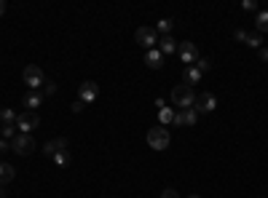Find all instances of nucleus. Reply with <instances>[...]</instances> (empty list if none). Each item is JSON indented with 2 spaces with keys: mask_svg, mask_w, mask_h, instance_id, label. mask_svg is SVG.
I'll list each match as a JSON object with an SVG mask.
<instances>
[{
  "mask_svg": "<svg viewBox=\"0 0 268 198\" xmlns=\"http://www.w3.org/2000/svg\"><path fill=\"white\" fill-rule=\"evenodd\" d=\"M172 102H175V107L180 110H188V107H193L196 105V91L191 89V86H175L172 89Z\"/></svg>",
  "mask_w": 268,
  "mask_h": 198,
  "instance_id": "f257e3e1",
  "label": "nucleus"
},
{
  "mask_svg": "<svg viewBox=\"0 0 268 198\" xmlns=\"http://www.w3.org/2000/svg\"><path fill=\"white\" fill-rule=\"evenodd\" d=\"M22 78H25V83H27V89H43V83H46V75H43V70L38 67V65H27L25 67V73H22Z\"/></svg>",
  "mask_w": 268,
  "mask_h": 198,
  "instance_id": "f03ea898",
  "label": "nucleus"
},
{
  "mask_svg": "<svg viewBox=\"0 0 268 198\" xmlns=\"http://www.w3.org/2000/svg\"><path fill=\"white\" fill-rule=\"evenodd\" d=\"M169 142H172V134H169V129H164V126L148 131V145H151L153 150H167Z\"/></svg>",
  "mask_w": 268,
  "mask_h": 198,
  "instance_id": "7ed1b4c3",
  "label": "nucleus"
},
{
  "mask_svg": "<svg viewBox=\"0 0 268 198\" xmlns=\"http://www.w3.org/2000/svg\"><path fill=\"white\" fill-rule=\"evenodd\" d=\"M134 38H137V43L143 46V49H156L159 46V33H156L153 27H137V33H134Z\"/></svg>",
  "mask_w": 268,
  "mask_h": 198,
  "instance_id": "20e7f679",
  "label": "nucleus"
},
{
  "mask_svg": "<svg viewBox=\"0 0 268 198\" xmlns=\"http://www.w3.org/2000/svg\"><path fill=\"white\" fill-rule=\"evenodd\" d=\"M11 150L17 155H30L35 150V139L30 137V134H17V137L11 139Z\"/></svg>",
  "mask_w": 268,
  "mask_h": 198,
  "instance_id": "39448f33",
  "label": "nucleus"
},
{
  "mask_svg": "<svg viewBox=\"0 0 268 198\" xmlns=\"http://www.w3.org/2000/svg\"><path fill=\"white\" fill-rule=\"evenodd\" d=\"M215 107H217V97H215L212 91H204V94H199V97H196V105H193L196 113L209 115V113H215Z\"/></svg>",
  "mask_w": 268,
  "mask_h": 198,
  "instance_id": "423d86ee",
  "label": "nucleus"
},
{
  "mask_svg": "<svg viewBox=\"0 0 268 198\" xmlns=\"http://www.w3.org/2000/svg\"><path fill=\"white\" fill-rule=\"evenodd\" d=\"M38 126H41V115L38 113H22V115H17V129L22 131V134H30L33 129H38Z\"/></svg>",
  "mask_w": 268,
  "mask_h": 198,
  "instance_id": "0eeeda50",
  "label": "nucleus"
},
{
  "mask_svg": "<svg viewBox=\"0 0 268 198\" xmlns=\"http://www.w3.org/2000/svg\"><path fill=\"white\" fill-rule=\"evenodd\" d=\"M177 54H180V62H183V65H188V67H193L196 62H199V51H196V46L188 43V41L177 46Z\"/></svg>",
  "mask_w": 268,
  "mask_h": 198,
  "instance_id": "6e6552de",
  "label": "nucleus"
},
{
  "mask_svg": "<svg viewBox=\"0 0 268 198\" xmlns=\"http://www.w3.org/2000/svg\"><path fill=\"white\" fill-rule=\"evenodd\" d=\"M99 97V86L94 83V81H86V83H81V91H78V99L83 102V105H91L94 99Z\"/></svg>",
  "mask_w": 268,
  "mask_h": 198,
  "instance_id": "1a4fd4ad",
  "label": "nucleus"
},
{
  "mask_svg": "<svg viewBox=\"0 0 268 198\" xmlns=\"http://www.w3.org/2000/svg\"><path fill=\"white\" fill-rule=\"evenodd\" d=\"M196 121H199V113H196L193 107L175 113V126H196Z\"/></svg>",
  "mask_w": 268,
  "mask_h": 198,
  "instance_id": "9d476101",
  "label": "nucleus"
},
{
  "mask_svg": "<svg viewBox=\"0 0 268 198\" xmlns=\"http://www.w3.org/2000/svg\"><path fill=\"white\" fill-rule=\"evenodd\" d=\"M67 145H70V142H67V137H57V139H49V142H46V150H43V153L54 158V155L59 153V150H67Z\"/></svg>",
  "mask_w": 268,
  "mask_h": 198,
  "instance_id": "9b49d317",
  "label": "nucleus"
},
{
  "mask_svg": "<svg viewBox=\"0 0 268 198\" xmlns=\"http://www.w3.org/2000/svg\"><path fill=\"white\" fill-rule=\"evenodd\" d=\"M159 51L167 57V54H177V41L172 35H161L159 38Z\"/></svg>",
  "mask_w": 268,
  "mask_h": 198,
  "instance_id": "f8f14e48",
  "label": "nucleus"
},
{
  "mask_svg": "<svg viewBox=\"0 0 268 198\" xmlns=\"http://www.w3.org/2000/svg\"><path fill=\"white\" fill-rule=\"evenodd\" d=\"M145 65H148V67H153V70H159V67L164 65V54L159 51V46L145 54Z\"/></svg>",
  "mask_w": 268,
  "mask_h": 198,
  "instance_id": "ddd939ff",
  "label": "nucleus"
},
{
  "mask_svg": "<svg viewBox=\"0 0 268 198\" xmlns=\"http://www.w3.org/2000/svg\"><path fill=\"white\" fill-rule=\"evenodd\" d=\"M199 81H201V73H199V70H196V67H185V73H183V83L193 89V86L199 83Z\"/></svg>",
  "mask_w": 268,
  "mask_h": 198,
  "instance_id": "4468645a",
  "label": "nucleus"
},
{
  "mask_svg": "<svg viewBox=\"0 0 268 198\" xmlns=\"http://www.w3.org/2000/svg\"><path fill=\"white\" fill-rule=\"evenodd\" d=\"M25 107L30 110V113H35V107H41V102H43V97L41 94H35V91H30V94H25Z\"/></svg>",
  "mask_w": 268,
  "mask_h": 198,
  "instance_id": "2eb2a0df",
  "label": "nucleus"
},
{
  "mask_svg": "<svg viewBox=\"0 0 268 198\" xmlns=\"http://www.w3.org/2000/svg\"><path fill=\"white\" fill-rule=\"evenodd\" d=\"M17 177V169H14L11 163H0V185H6V182H11Z\"/></svg>",
  "mask_w": 268,
  "mask_h": 198,
  "instance_id": "dca6fc26",
  "label": "nucleus"
},
{
  "mask_svg": "<svg viewBox=\"0 0 268 198\" xmlns=\"http://www.w3.org/2000/svg\"><path fill=\"white\" fill-rule=\"evenodd\" d=\"M0 121H3V126H17V113L11 107H3L0 110Z\"/></svg>",
  "mask_w": 268,
  "mask_h": 198,
  "instance_id": "f3484780",
  "label": "nucleus"
},
{
  "mask_svg": "<svg viewBox=\"0 0 268 198\" xmlns=\"http://www.w3.org/2000/svg\"><path fill=\"white\" fill-rule=\"evenodd\" d=\"M255 27H257V33H260V35L268 33V11H257V17H255Z\"/></svg>",
  "mask_w": 268,
  "mask_h": 198,
  "instance_id": "a211bd4d",
  "label": "nucleus"
},
{
  "mask_svg": "<svg viewBox=\"0 0 268 198\" xmlns=\"http://www.w3.org/2000/svg\"><path fill=\"white\" fill-rule=\"evenodd\" d=\"M172 27H175V22H172V19L156 22V33H159V35H172Z\"/></svg>",
  "mask_w": 268,
  "mask_h": 198,
  "instance_id": "6ab92c4d",
  "label": "nucleus"
},
{
  "mask_svg": "<svg viewBox=\"0 0 268 198\" xmlns=\"http://www.w3.org/2000/svg\"><path fill=\"white\" fill-rule=\"evenodd\" d=\"M159 121H161L164 126H167V123H175V110H172V107H161V110H159Z\"/></svg>",
  "mask_w": 268,
  "mask_h": 198,
  "instance_id": "aec40b11",
  "label": "nucleus"
},
{
  "mask_svg": "<svg viewBox=\"0 0 268 198\" xmlns=\"http://www.w3.org/2000/svg\"><path fill=\"white\" fill-rule=\"evenodd\" d=\"M247 46H252V49H263V35H260V33H249Z\"/></svg>",
  "mask_w": 268,
  "mask_h": 198,
  "instance_id": "412c9836",
  "label": "nucleus"
},
{
  "mask_svg": "<svg viewBox=\"0 0 268 198\" xmlns=\"http://www.w3.org/2000/svg\"><path fill=\"white\" fill-rule=\"evenodd\" d=\"M54 163H57V166H67L70 163V150H59V153L54 155Z\"/></svg>",
  "mask_w": 268,
  "mask_h": 198,
  "instance_id": "4be33fe9",
  "label": "nucleus"
},
{
  "mask_svg": "<svg viewBox=\"0 0 268 198\" xmlns=\"http://www.w3.org/2000/svg\"><path fill=\"white\" fill-rule=\"evenodd\" d=\"M193 67H196V70H199V73L204 75V73H209V70H212V62H209V59H199Z\"/></svg>",
  "mask_w": 268,
  "mask_h": 198,
  "instance_id": "5701e85b",
  "label": "nucleus"
},
{
  "mask_svg": "<svg viewBox=\"0 0 268 198\" xmlns=\"http://www.w3.org/2000/svg\"><path fill=\"white\" fill-rule=\"evenodd\" d=\"M41 91H43V94H49V97H51V94H57V83H54V81H46Z\"/></svg>",
  "mask_w": 268,
  "mask_h": 198,
  "instance_id": "b1692460",
  "label": "nucleus"
},
{
  "mask_svg": "<svg viewBox=\"0 0 268 198\" xmlns=\"http://www.w3.org/2000/svg\"><path fill=\"white\" fill-rule=\"evenodd\" d=\"M247 38H249L247 30H236V41H239V43H247Z\"/></svg>",
  "mask_w": 268,
  "mask_h": 198,
  "instance_id": "393cba45",
  "label": "nucleus"
},
{
  "mask_svg": "<svg viewBox=\"0 0 268 198\" xmlns=\"http://www.w3.org/2000/svg\"><path fill=\"white\" fill-rule=\"evenodd\" d=\"M14 129L17 126H3V139H14Z\"/></svg>",
  "mask_w": 268,
  "mask_h": 198,
  "instance_id": "a878e982",
  "label": "nucleus"
},
{
  "mask_svg": "<svg viewBox=\"0 0 268 198\" xmlns=\"http://www.w3.org/2000/svg\"><path fill=\"white\" fill-rule=\"evenodd\" d=\"M244 9H247V11H257V3H255V0H244Z\"/></svg>",
  "mask_w": 268,
  "mask_h": 198,
  "instance_id": "bb28decb",
  "label": "nucleus"
},
{
  "mask_svg": "<svg viewBox=\"0 0 268 198\" xmlns=\"http://www.w3.org/2000/svg\"><path fill=\"white\" fill-rule=\"evenodd\" d=\"M161 198H180V195H177V190L167 187V190H164V193H161Z\"/></svg>",
  "mask_w": 268,
  "mask_h": 198,
  "instance_id": "cd10ccee",
  "label": "nucleus"
},
{
  "mask_svg": "<svg viewBox=\"0 0 268 198\" xmlns=\"http://www.w3.org/2000/svg\"><path fill=\"white\" fill-rule=\"evenodd\" d=\"M257 54H260V59H263V62H268V46H263V49H257Z\"/></svg>",
  "mask_w": 268,
  "mask_h": 198,
  "instance_id": "c85d7f7f",
  "label": "nucleus"
},
{
  "mask_svg": "<svg viewBox=\"0 0 268 198\" xmlns=\"http://www.w3.org/2000/svg\"><path fill=\"white\" fill-rule=\"evenodd\" d=\"M83 107H86V105H83V102H81V99H78V102H75V105H73V113H83Z\"/></svg>",
  "mask_w": 268,
  "mask_h": 198,
  "instance_id": "c756f323",
  "label": "nucleus"
},
{
  "mask_svg": "<svg viewBox=\"0 0 268 198\" xmlns=\"http://www.w3.org/2000/svg\"><path fill=\"white\" fill-rule=\"evenodd\" d=\"M11 147V142L9 139H0V150H9Z\"/></svg>",
  "mask_w": 268,
  "mask_h": 198,
  "instance_id": "7c9ffc66",
  "label": "nucleus"
},
{
  "mask_svg": "<svg viewBox=\"0 0 268 198\" xmlns=\"http://www.w3.org/2000/svg\"><path fill=\"white\" fill-rule=\"evenodd\" d=\"M3 14H6V3L0 0V17H3Z\"/></svg>",
  "mask_w": 268,
  "mask_h": 198,
  "instance_id": "2f4dec72",
  "label": "nucleus"
},
{
  "mask_svg": "<svg viewBox=\"0 0 268 198\" xmlns=\"http://www.w3.org/2000/svg\"><path fill=\"white\" fill-rule=\"evenodd\" d=\"M185 198H201V195H185Z\"/></svg>",
  "mask_w": 268,
  "mask_h": 198,
  "instance_id": "473e14b6",
  "label": "nucleus"
},
{
  "mask_svg": "<svg viewBox=\"0 0 268 198\" xmlns=\"http://www.w3.org/2000/svg\"><path fill=\"white\" fill-rule=\"evenodd\" d=\"M0 187H3V185H0Z\"/></svg>",
  "mask_w": 268,
  "mask_h": 198,
  "instance_id": "72a5a7b5",
  "label": "nucleus"
}]
</instances>
